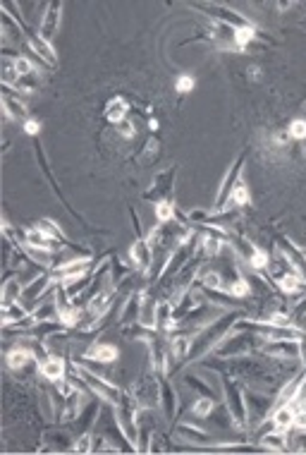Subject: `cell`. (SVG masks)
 I'll list each match as a JSON object with an SVG mask.
<instances>
[{
	"label": "cell",
	"mask_w": 306,
	"mask_h": 455,
	"mask_svg": "<svg viewBox=\"0 0 306 455\" xmlns=\"http://www.w3.org/2000/svg\"><path fill=\"white\" fill-rule=\"evenodd\" d=\"M41 374L46 376V379H62V374H65V364L60 362V359H46L43 364H41Z\"/></svg>",
	"instance_id": "2"
},
{
	"label": "cell",
	"mask_w": 306,
	"mask_h": 455,
	"mask_svg": "<svg viewBox=\"0 0 306 455\" xmlns=\"http://www.w3.org/2000/svg\"><path fill=\"white\" fill-rule=\"evenodd\" d=\"M175 86H177V91H182V94H184V91H191V89H194V79H191L189 74H184V77H180V79H177Z\"/></svg>",
	"instance_id": "17"
},
{
	"label": "cell",
	"mask_w": 306,
	"mask_h": 455,
	"mask_svg": "<svg viewBox=\"0 0 306 455\" xmlns=\"http://www.w3.org/2000/svg\"><path fill=\"white\" fill-rule=\"evenodd\" d=\"M108 309V295H101L91 302V314H103Z\"/></svg>",
	"instance_id": "15"
},
{
	"label": "cell",
	"mask_w": 306,
	"mask_h": 455,
	"mask_svg": "<svg viewBox=\"0 0 306 455\" xmlns=\"http://www.w3.org/2000/svg\"><path fill=\"white\" fill-rule=\"evenodd\" d=\"M31 69H34V65L29 63L27 58H17V60H14V72H17L19 77H27V74H31Z\"/></svg>",
	"instance_id": "10"
},
{
	"label": "cell",
	"mask_w": 306,
	"mask_h": 455,
	"mask_svg": "<svg viewBox=\"0 0 306 455\" xmlns=\"http://www.w3.org/2000/svg\"><path fill=\"white\" fill-rule=\"evenodd\" d=\"M122 134H124V137H132V134H134V127H132V125H124Z\"/></svg>",
	"instance_id": "24"
},
{
	"label": "cell",
	"mask_w": 306,
	"mask_h": 455,
	"mask_svg": "<svg viewBox=\"0 0 306 455\" xmlns=\"http://www.w3.org/2000/svg\"><path fill=\"white\" fill-rule=\"evenodd\" d=\"M29 359H31V352L24 350V347H17V350H12V352L7 355V364H10L12 369H19V367L27 364Z\"/></svg>",
	"instance_id": "4"
},
{
	"label": "cell",
	"mask_w": 306,
	"mask_h": 455,
	"mask_svg": "<svg viewBox=\"0 0 306 455\" xmlns=\"http://www.w3.org/2000/svg\"><path fill=\"white\" fill-rule=\"evenodd\" d=\"M251 39H253V27H240L235 31V41L240 43V46H246Z\"/></svg>",
	"instance_id": "9"
},
{
	"label": "cell",
	"mask_w": 306,
	"mask_h": 455,
	"mask_svg": "<svg viewBox=\"0 0 306 455\" xmlns=\"http://www.w3.org/2000/svg\"><path fill=\"white\" fill-rule=\"evenodd\" d=\"M211 407H213V402H211V400L201 398L199 402L194 405V414H199V417H203V414H208V412H211Z\"/></svg>",
	"instance_id": "16"
},
{
	"label": "cell",
	"mask_w": 306,
	"mask_h": 455,
	"mask_svg": "<svg viewBox=\"0 0 306 455\" xmlns=\"http://www.w3.org/2000/svg\"><path fill=\"white\" fill-rule=\"evenodd\" d=\"M89 357L96 362H113V359H118V350L113 345H96L89 350Z\"/></svg>",
	"instance_id": "3"
},
{
	"label": "cell",
	"mask_w": 306,
	"mask_h": 455,
	"mask_svg": "<svg viewBox=\"0 0 306 455\" xmlns=\"http://www.w3.org/2000/svg\"><path fill=\"white\" fill-rule=\"evenodd\" d=\"M249 199H251V196H249L246 185H242L240 182V185L232 190V201H235V204H240V206H244V204H249Z\"/></svg>",
	"instance_id": "8"
},
{
	"label": "cell",
	"mask_w": 306,
	"mask_h": 455,
	"mask_svg": "<svg viewBox=\"0 0 306 455\" xmlns=\"http://www.w3.org/2000/svg\"><path fill=\"white\" fill-rule=\"evenodd\" d=\"M302 285H304V280H302L299 276H285V278H280V288L285 290L287 295L299 292V290H302Z\"/></svg>",
	"instance_id": "6"
},
{
	"label": "cell",
	"mask_w": 306,
	"mask_h": 455,
	"mask_svg": "<svg viewBox=\"0 0 306 455\" xmlns=\"http://www.w3.org/2000/svg\"><path fill=\"white\" fill-rule=\"evenodd\" d=\"M48 240H51V237H48V235L43 233L41 228H36V230H29V233H27V242L31 245V247L51 249V247H48Z\"/></svg>",
	"instance_id": "5"
},
{
	"label": "cell",
	"mask_w": 306,
	"mask_h": 455,
	"mask_svg": "<svg viewBox=\"0 0 306 455\" xmlns=\"http://www.w3.org/2000/svg\"><path fill=\"white\" fill-rule=\"evenodd\" d=\"M31 46H34L36 51H41V53H43V58H46L48 63H55V56H53V48H51V46H46L41 39H34V41H31Z\"/></svg>",
	"instance_id": "12"
},
{
	"label": "cell",
	"mask_w": 306,
	"mask_h": 455,
	"mask_svg": "<svg viewBox=\"0 0 306 455\" xmlns=\"http://www.w3.org/2000/svg\"><path fill=\"white\" fill-rule=\"evenodd\" d=\"M206 283H211L213 288H218V276H215V273H211V276H206Z\"/></svg>",
	"instance_id": "23"
},
{
	"label": "cell",
	"mask_w": 306,
	"mask_h": 455,
	"mask_svg": "<svg viewBox=\"0 0 306 455\" xmlns=\"http://www.w3.org/2000/svg\"><path fill=\"white\" fill-rule=\"evenodd\" d=\"M86 451H89V439L84 436V439H81V443L77 446V453H86Z\"/></svg>",
	"instance_id": "22"
},
{
	"label": "cell",
	"mask_w": 306,
	"mask_h": 455,
	"mask_svg": "<svg viewBox=\"0 0 306 455\" xmlns=\"http://www.w3.org/2000/svg\"><path fill=\"white\" fill-rule=\"evenodd\" d=\"M270 321H273L275 326H287V324H290V321H287V317H285V314H275V317L270 319Z\"/></svg>",
	"instance_id": "21"
},
{
	"label": "cell",
	"mask_w": 306,
	"mask_h": 455,
	"mask_svg": "<svg viewBox=\"0 0 306 455\" xmlns=\"http://www.w3.org/2000/svg\"><path fill=\"white\" fill-rule=\"evenodd\" d=\"M77 319H79V312H77V309H60V321H62V324L72 326V324H77Z\"/></svg>",
	"instance_id": "14"
},
{
	"label": "cell",
	"mask_w": 306,
	"mask_h": 455,
	"mask_svg": "<svg viewBox=\"0 0 306 455\" xmlns=\"http://www.w3.org/2000/svg\"><path fill=\"white\" fill-rule=\"evenodd\" d=\"M127 115V101L124 98H113L106 108V118L110 123H122Z\"/></svg>",
	"instance_id": "1"
},
{
	"label": "cell",
	"mask_w": 306,
	"mask_h": 455,
	"mask_svg": "<svg viewBox=\"0 0 306 455\" xmlns=\"http://www.w3.org/2000/svg\"><path fill=\"white\" fill-rule=\"evenodd\" d=\"M39 130H41V125L36 123V120H27V123H24V132H27V134H39Z\"/></svg>",
	"instance_id": "20"
},
{
	"label": "cell",
	"mask_w": 306,
	"mask_h": 455,
	"mask_svg": "<svg viewBox=\"0 0 306 455\" xmlns=\"http://www.w3.org/2000/svg\"><path fill=\"white\" fill-rule=\"evenodd\" d=\"M290 137L306 139V120H294V123L290 125Z\"/></svg>",
	"instance_id": "11"
},
{
	"label": "cell",
	"mask_w": 306,
	"mask_h": 455,
	"mask_svg": "<svg viewBox=\"0 0 306 455\" xmlns=\"http://www.w3.org/2000/svg\"><path fill=\"white\" fill-rule=\"evenodd\" d=\"M230 292H232V295H237V297H244V295L249 292V285H246L244 280H237L235 285H230Z\"/></svg>",
	"instance_id": "19"
},
{
	"label": "cell",
	"mask_w": 306,
	"mask_h": 455,
	"mask_svg": "<svg viewBox=\"0 0 306 455\" xmlns=\"http://www.w3.org/2000/svg\"><path fill=\"white\" fill-rule=\"evenodd\" d=\"M251 266L253 268H263V266H268V257L263 254V252H258V249H256V252L251 254Z\"/></svg>",
	"instance_id": "18"
},
{
	"label": "cell",
	"mask_w": 306,
	"mask_h": 455,
	"mask_svg": "<svg viewBox=\"0 0 306 455\" xmlns=\"http://www.w3.org/2000/svg\"><path fill=\"white\" fill-rule=\"evenodd\" d=\"M156 216H158V221H170L173 218V204L160 201L158 206H156Z\"/></svg>",
	"instance_id": "13"
},
{
	"label": "cell",
	"mask_w": 306,
	"mask_h": 455,
	"mask_svg": "<svg viewBox=\"0 0 306 455\" xmlns=\"http://www.w3.org/2000/svg\"><path fill=\"white\" fill-rule=\"evenodd\" d=\"M294 417H297V412H294L292 407H285V410H280L278 417H275V427L278 429H287L294 424Z\"/></svg>",
	"instance_id": "7"
}]
</instances>
